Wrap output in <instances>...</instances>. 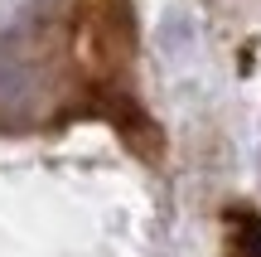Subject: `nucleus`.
I'll return each mask as SVG.
<instances>
[{
    "label": "nucleus",
    "mask_w": 261,
    "mask_h": 257,
    "mask_svg": "<svg viewBox=\"0 0 261 257\" xmlns=\"http://www.w3.org/2000/svg\"><path fill=\"white\" fill-rule=\"evenodd\" d=\"M223 257H261V214L232 204L223 214Z\"/></svg>",
    "instance_id": "f257e3e1"
}]
</instances>
